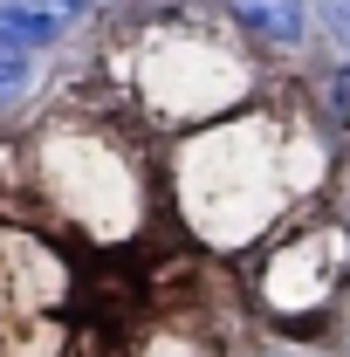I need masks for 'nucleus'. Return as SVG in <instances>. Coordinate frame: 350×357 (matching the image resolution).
<instances>
[{"instance_id": "nucleus-1", "label": "nucleus", "mask_w": 350, "mask_h": 357, "mask_svg": "<svg viewBox=\"0 0 350 357\" xmlns=\"http://www.w3.org/2000/svg\"><path fill=\"white\" fill-rule=\"evenodd\" d=\"M316 172H323V151H309V137L282 131L275 117H234L227 131L199 144L185 185H192L199 227H213L220 241H254V234H275V220L309 192Z\"/></svg>"}, {"instance_id": "nucleus-2", "label": "nucleus", "mask_w": 350, "mask_h": 357, "mask_svg": "<svg viewBox=\"0 0 350 357\" xmlns=\"http://www.w3.org/2000/svg\"><path fill=\"white\" fill-rule=\"evenodd\" d=\"M344 268H350V241L337 227H289L261 255V296H268V310L303 316V310L337 296Z\"/></svg>"}, {"instance_id": "nucleus-3", "label": "nucleus", "mask_w": 350, "mask_h": 357, "mask_svg": "<svg viewBox=\"0 0 350 357\" xmlns=\"http://www.w3.org/2000/svg\"><path fill=\"white\" fill-rule=\"evenodd\" d=\"M69 14H83V0H14L0 7V48H42L69 28Z\"/></svg>"}, {"instance_id": "nucleus-4", "label": "nucleus", "mask_w": 350, "mask_h": 357, "mask_svg": "<svg viewBox=\"0 0 350 357\" xmlns=\"http://www.w3.org/2000/svg\"><path fill=\"white\" fill-rule=\"evenodd\" d=\"M227 14L254 42H296L303 35V0H227Z\"/></svg>"}, {"instance_id": "nucleus-5", "label": "nucleus", "mask_w": 350, "mask_h": 357, "mask_svg": "<svg viewBox=\"0 0 350 357\" xmlns=\"http://www.w3.org/2000/svg\"><path fill=\"white\" fill-rule=\"evenodd\" d=\"M28 89V55L21 48H0V103H14Z\"/></svg>"}]
</instances>
